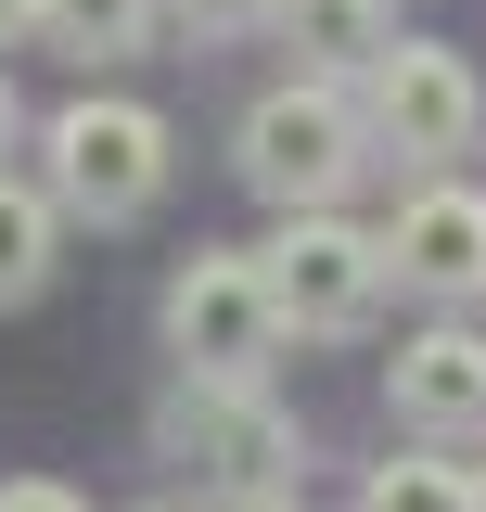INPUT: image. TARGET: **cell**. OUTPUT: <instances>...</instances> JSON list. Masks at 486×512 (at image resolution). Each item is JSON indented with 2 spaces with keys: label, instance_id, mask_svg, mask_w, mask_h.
Returning a JSON list of instances; mask_svg holds the SVG:
<instances>
[{
  "label": "cell",
  "instance_id": "obj_1",
  "mask_svg": "<svg viewBox=\"0 0 486 512\" xmlns=\"http://www.w3.org/2000/svg\"><path fill=\"white\" fill-rule=\"evenodd\" d=\"M359 154H384V141H371L359 77H282L269 103H243V141H231L243 192H256V205H282V218L333 205V192L359 180Z\"/></svg>",
  "mask_w": 486,
  "mask_h": 512
},
{
  "label": "cell",
  "instance_id": "obj_2",
  "mask_svg": "<svg viewBox=\"0 0 486 512\" xmlns=\"http://www.w3.org/2000/svg\"><path fill=\"white\" fill-rule=\"evenodd\" d=\"M39 154H52V205H64V218H90V231L154 218V205H167V180H180V128L154 116V103H116V90L64 103Z\"/></svg>",
  "mask_w": 486,
  "mask_h": 512
},
{
  "label": "cell",
  "instance_id": "obj_3",
  "mask_svg": "<svg viewBox=\"0 0 486 512\" xmlns=\"http://www.w3.org/2000/svg\"><path fill=\"white\" fill-rule=\"evenodd\" d=\"M154 448L180 461L192 487H218V500H282L295 487V410L256 397V384H218V372H180Z\"/></svg>",
  "mask_w": 486,
  "mask_h": 512
},
{
  "label": "cell",
  "instance_id": "obj_4",
  "mask_svg": "<svg viewBox=\"0 0 486 512\" xmlns=\"http://www.w3.org/2000/svg\"><path fill=\"white\" fill-rule=\"evenodd\" d=\"M282 333H295V320H282V295H269L256 256H192L180 282H167V359H180V372L256 384Z\"/></svg>",
  "mask_w": 486,
  "mask_h": 512
},
{
  "label": "cell",
  "instance_id": "obj_5",
  "mask_svg": "<svg viewBox=\"0 0 486 512\" xmlns=\"http://www.w3.org/2000/svg\"><path fill=\"white\" fill-rule=\"evenodd\" d=\"M359 103H371V141H384V154H410V167H461V154L486 141L474 64L435 52V39H397V52L359 77Z\"/></svg>",
  "mask_w": 486,
  "mask_h": 512
},
{
  "label": "cell",
  "instance_id": "obj_6",
  "mask_svg": "<svg viewBox=\"0 0 486 512\" xmlns=\"http://www.w3.org/2000/svg\"><path fill=\"white\" fill-rule=\"evenodd\" d=\"M269 269V295H282V320L295 333H371V308H384V231H346L333 205H307V218H282V244L256 256Z\"/></svg>",
  "mask_w": 486,
  "mask_h": 512
},
{
  "label": "cell",
  "instance_id": "obj_7",
  "mask_svg": "<svg viewBox=\"0 0 486 512\" xmlns=\"http://www.w3.org/2000/svg\"><path fill=\"white\" fill-rule=\"evenodd\" d=\"M384 269H397V295L474 308V295H486V192H461L448 167H435V180L384 218Z\"/></svg>",
  "mask_w": 486,
  "mask_h": 512
},
{
  "label": "cell",
  "instance_id": "obj_8",
  "mask_svg": "<svg viewBox=\"0 0 486 512\" xmlns=\"http://www.w3.org/2000/svg\"><path fill=\"white\" fill-rule=\"evenodd\" d=\"M384 397H397L410 436H486V333L474 320H423L384 359Z\"/></svg>",
  "mask_w": 486,
  "mask_h": 512
},
{
  "label": "cell",
  "instance_id": "obj_9",
  "mask_svg": "<svg viewBox=\"0 0 486 512\" xmlns=\"http://www.w3.org/2000/svg\"><path fill=\"white\" fill-rule=\"evenodd\" d=\"M269 39H295V77H371L397 52V13L384 0H282Z\"/></svg>",
  "mask_w": 486,
  "mask_h": 512
},
{
  "label": "cell",
  "instance_id": "obj_10",
  "mask_svg": "<svg viewBox=\"0 0 486 512\" xmlns=\"http://www.w3.org/2000/svg\"><path fill=\"white\" fill-rule=\"evenodd\" d=\"M52 269H64V205H52V180H13V167H0V308H39Z\"/></svg>",
  "mask_w": 486,
  "mask_h": 512
},
{
  "label": "cell",
  "instance_id": "obj_11",
  "mask_svg": "<svg viewBox=\"0 0 486 512\" xmlns=\"http://www.w3.org/2000/svg\"><path fill=\"white\" fill-rule=\"evenodd\" d=\"M154 13H167V0H52L39 39H52L64 64H128L141 39H154Z\"/></svg>",
  "mask_w": 486,
  "mask_h": 512
},
{
  "label": "cell",
  "instance_id": "obj_12",
  "mask_svg": "<svg viewBox=\"0 0 486 512\" xmlns=\"http://www.w3.org/2000/svg\"><path fill=\"white\" fill-rule=\"evenodd\" d=\"M359 512H474V474L435 461V448H410V461H371L359 474Z\"/></svg>",
  "mask_w": 486,
  "mask_h": 512
},
{
  "label": "cell",
  "instance_id": "obj_13",
  "mask_svg": "<svg viewBox=\"0 0 486 512\" xmlns=\"http://www.w3.org/2000/svg\"><path fill=\"white\" fill-rule=\"evenodd\" d=\"M167 26L218 52V39H256V26H282V0H167Z\"/></svg>",
  "mask_w": 486,
  "mask_h": 512
},
{
  "label": "cell",
  "instance_id": "obj_14",
  "mask_svg": "<svg viewBox=\"0 0 486 512\" xmlns=\"http://www.w3.org/2000/svg\"><path fill=\"white\" fill-rule=\"evenodd\" d=\"M0 512H77V487H52V474H13V487H0Z\"/></svg>",
  "mask_w": 486,
  "mask_h": 512
},
{
  "label": "cell",
  "instance_id": "obj_15",
  "mask_svg": "<svg viewBox=\"0 0 486 512\" xmlns=\"http://www.w3.org/2000/svg\"><path fill=\"white\" fill-rule=\"evenodd\" d=\"M39 13H52V0H0V39H26V26H39Z\"/></svg>",
  "mask_w": 486,
  "mask_h": 512
},
{
  "label": "cell",
  "instance_id": "obj_16",
  "mask_svg": "<svg viewBox=\"0 0 486 512\" xmlns=\"http://www.w3.org/2000/svg\"><path fill=\"white\" fill-rule=\"evenodd\" d=\"M13 141H26V103H13V77H0V154H13Z\"/></svg>",
  "mask_w": 486,
  "mask_h": 512
},
{
  "label": "cell",
  "instance_id": "obj_17",
  "mask_svg": "<svg viewBox=\"0 0 486 512\" xmlns=\"http://www.w3.org/2000/svg\"><path fill=\"white\" fill-rule=\"evenodd\" d=\"M243 512H307V500H295V487H282V500H243Z\"/></svg>",
  "mask_w": 486,
  "mask_h": 512
},
{
  "label": "cell",
  "instance_id": "obj_18",
  "mask_svg": "<svg viewBox=\"0 0 486 512\" xmlns=\"http://www.w3.org/2000/svg\"><path fill=\"white\" fill-rule=\"evenodd\" d=\"M141 512H180V500H141Z\"/></svg>",
  "mask_w": 486,
  "mask_h": 512
},
{
  "label": "cell",
  "instance_id": "obj_19",
  "mask_svg": "<svg viewBox=\"0 0 486 512\" xmlns=\"http://www.w3.org/2000/svg\"><path fill=\"white\" fill-rule=\"evenodd\" d=\"M474 512H486V474H474Z\"/></svg>",
  "mask_w": 486,
  "mask_h": 512
}]
</instances>
